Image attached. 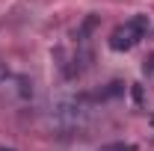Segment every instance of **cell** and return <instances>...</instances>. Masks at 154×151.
I'll return each instance as SVG.
<instances>
[{
	"instance_id": "obj_1",
	"label": "cell",
	"mask_w": 154,
	"mask_h": 151,
	"mask_svg": "<svg viewBox=\"0 0 154 151\" xmlns=\"http://www.w3.org/2000/svg\"><path fill=\"white\" fill-rule=\"evenodd\" d=\"M148 30H151V21H148V15H134L131 21H125L122 27H116L113 36H110V48L113 51H131V48H136L142 39L148 36Z\"/></svg>"
},
{
	"instance_id": "obj_2",
	"label": "cell",
	"mask_w": 154,
	"mask_h": 151,
	"mask_svg": "<svg viewBox=\"0 0 154 151\" xmlns=\"http://www.w3.org/2000/svg\"><path fill=\"white\" fill-rule=\"evenodd\" d=\"M54 119L59 128H77L86 119V107H83V101H59L54 110Z\"/></svg>"
},
{
	"instance_id": "obj_3",
	"label": "cell",
	"mask_w": 154,
	"mask_h": 151,
	"mask_svg": "<svg viewBox=\"0 0 154 151\" xmlns=\"http://www.w3.org/2000/svg\"><path fill=\"white\" fill-rule=\"evenodd\" d=\"M101 151H131L125 142H110V145H101Z\"/></svg>"
},
{
	"instance_id": "obj_4",
	"label": "cell",
	"mask_w": 154,
	"mask_h": 151,
	"mask_svg": "<svg viewBox=\"0 0 154 151\" xmlns=\"http://www.w3.org/2000/svg\"><path fill=\"white\" fill-rule=\"evenodd\" d=\"M6 77H9V71H6V65H3V62H0V83H3V80H6Z\"/></svg>"
},
{
	"instance_id": "obj_5",
	"label": "cell",
	"mask_w": 154,
	"mask_h": 151,
	"mask_svg": "<svg viewBox=\"0 0 154 151\" xmlns=\"http://www.w3.org/2000/svg\"><path fill=\"white\" fill-rule=\"evenodd\" d=\"M145 68H148V71H154V57L148 59V65H145Z\"/></svg>"
}]
</instances>
